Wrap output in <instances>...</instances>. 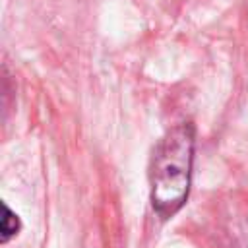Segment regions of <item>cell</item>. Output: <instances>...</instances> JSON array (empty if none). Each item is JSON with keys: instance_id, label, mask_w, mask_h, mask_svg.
I'll return each instance as SVG.
<instances>
[{"instance_id": "obj_1", "label": "cell", "mask_w": 248, "mask_h": 248, "mask_svg": "<svg viewBox=\"0 0 248 248\" xmlns=\"http://www.w3.org/2000/svg\"><path fill=\"white\" fill-rule=\"evenodd\" d=\"M194 161V126L182 122L169 130L151 159V203L163 217H172L186 202Z\"/></svg>"}, {"instance_id": "obj_2", "label": "cell", "mask_w": 248, "mask_h": 248, "mask_svg": "<svg viewBox=\"0 0 248 248\" xmlns=\"http://www.w3.org/2000/svg\"><path fill=\"white\" fill-rule=\"evenodd\" d=\"M2 223H0V232H2V242H8L17 231H19V221H17V215L12 213V209L2 203Z\"/></svg>"}]
</instances>
